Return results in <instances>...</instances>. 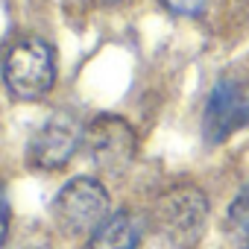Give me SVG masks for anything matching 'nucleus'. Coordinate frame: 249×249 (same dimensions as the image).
I'll list each match as a JSON object with an SVG mask.
<instances>
[{"label":"nucleus","instance_id":"nucleus-8","mask_svg":"<svg viewBox=\"0 0 249 249\" xmlns=\"http://www.w3.org/2000/svg\"><path fill=\"white\" fill-rule=\"evenodd\" d=\"M229 231L243 243V249H249V191L229 205Z\"/></svg>","mask_w":249,"mask_h":249},{"label":"nucleus","instance_id":"nucleus-2","mask_svg":"<svg viewBox=\"0 0 249 249\" xmlns=\"http://www.w3.org/2000/svg\"><path fill=\"white\" fill-rule=\"evenodd\" d=\"M53 217L56 223L71 234L94 231L108 217V194L106 188L91 176L71 179L53 199Z\"/></svg>","mask_w":249,"mask_h":249},{"label":"nucleus","instance_id":"nucleus-9","mask_svg":"<svg viewBox=\"0 0 249 249\" xmlns=\"http://www.w3.org/2000/svg\"><path fill=\"white\" fill-rule=\"evenodd\" d=\"M161 3H164L167 12H173L179 18H196V15L205 12L208 0H161Z\"/></svg>","mask_w":249,"mask_h":249},{"label":"nucleus","instance_id":"nucleus-3","mask_svg":"<svg viewBox=\"0 0 249 249\" xmlns=\"http://www.w3.org/2000/svg\"><path fill=\"white\" fill-rule=\"evenodd\" d=\"M156 217L161 231L176 240L179 246H191L199 240L205 220H208V199L199 188L194 185H179L173 191H167L159 205H156Z\"/></svg>","mask_w":249,"mask_h":249},{"label":"nucleus","instance_id":"nucleus-11","mask_svg":"<svg viewBox=\"0 0 249 249\" xmlns=\"http://www.w3.org/2000/svg\"><path fill=\"white\" fill-rule=\"evenodd\" d=\"M103 3H120V0H103Z\"/></svg>","mask_w":249,"mask_h":249},{"label":"nucleus","instance_id":"nucleus-5","mask_svg":"<svg viewBox=\"0 0 249 249\" xmlns=\"http://www.w3.org/2000/svg\"><path fill=\"white\" fill-rule=\"evenodd\" d=\"M82 138L85 132L79 126V120L71 111H56L44 120V126L30 141V150H27L30 164L38 170H59L73 159Z\"/></svg>","mask_w":249,"mask_h":249},{"label":"nucleus","instance_id":"nucleus-1","mask_svg":"<svg viewBox=\"0 0 249 249\" xmlns=\"http://www.w3.org/2000/svg\"><path fill=\"white\" fill-rule=\"evenodd\" d=\"M3 85L21 103H36L47 97L50 88L56 85L53 47L38 36L18 38L3 56Z\"/></svg>","mask_w":249,"mask_h":249},{"label":"nucleus","instance_id":"nucleus-6","mask_svg":"<svg viewBox=\"0 0 249 249\" xmlns=\"http://www.w3.org/2000/svg\"><path fill=\"white\" fill-rule=\"evenodd\" d=\"M243 120H249V100L243 97L240 85L231 79H220L205 103L202 114V132L208 144L226 141Z\"/></svg>","mask_w":249,"mask_h":249},{"label":"nucleus","instance_id":"nucleus-10","mask_svg":"<svg viewBox=\"0 0 249 249\" xmlns=\"http://www.w3.org/2000/svg\"><path fill=\"white\" fill-rule=\"evenodd\" d=\"M6 234H9V199H6L3 188H0V249L6 243Z\"/></svg>","mask_w":249,"mask_h":249},{"label":"nucleus","instance_id":"nucleus-7","mask_svg":"<svg viewBox=\"0 0 249 249\" xmlns=\"http://www.w3.org/2000/svg\"><path fill=\"white\" fill-rule=\"evenodd\" d=\"M141 243V220L132 211L108 214L88 240V249H138Z\"/></svg>","mask_w":249,"mask_h":249},{"label":"nucleus","instance_id":"nucleus-4","mask_svg":"<svg viewBox=\"0 0 249 249\" xmlns=\"http://www.w3.org/2000/svg\"><path fill=\"white\" fill-rule=\"evenodd\" d=\"M85 147L97 167L108 173H123L135 159V129L117 114H100L85 129Z\"/></svg>","mask_w":249,"mask_h":249}]
</instances>
